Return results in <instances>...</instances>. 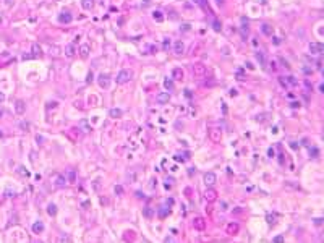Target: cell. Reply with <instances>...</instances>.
I'll use <instances>...</instances> for the list:
<instances>
[{"label": "cell", "mask_w": 324, "mask_h": 243, "mask_svg": "<svg viewBox=\"0 0 324 243\" xmlns=\"http://www.w3.org/2000/svg\"><path fill=\"white\" fill-rule=\"evenodd\" d=\"M279 83L284 86V88H287V86H289V83H287V79H285L284 76H279Z\"/></svg>", "instance_id": "obj_35"}, {"label": "cell", "mask_w": 324, "mask_h": 243, "mask_svg": "<svg viewBox=\"0 0 324 243\" xmlns=\"http://www.w3.org/2000/svg\"><path fill=\"white\" fill-rule=\"evenodd\" d=\"M193 227L196 228V230H204L206 228V220L203 217H196L193 220Z\"/></svg>", "instance_id": "obj_9"}, {"label": "cell", "mask_w": 324, "mask_h": 243, "mask_svg": "<svg viewBox=\"0 0 324 243\" xmlns=\"http://www.w3.org/2000/svg\"><path fill=\"white\" fill-rule=\"evenodd\" d=\"M204 198H206V201H209V203H212V201H216L217 199V191H216L214 188H208L206 190V193H204Z\"/></svg>", "instance_id": "obj_5"}, {"label": "cell", "mask_w": 324, "mask_h": 243, "mask_svg": "<svg viewBox=\"0 0 324 243\" xmlns=\"http://www.w3.org/2000/svg\"><path fill=\"white\" fill-rule=\"evenodd\" d=\"M164 86H165V89L172 91V89H174V81H172L170 78H165L164 79Z\"/></svg>", "instance_id": "obj_27"}, {"label": "cell", "mask_w": 324, "mask_h": 243, "mask_svg": "<svg viewBox=\"0 0 324 243\" xmlns=\"http://www.w3.org/2000/svg\"><path fill=\"white\" fill-rule=\"evenodd\" d=\"M7 5H11V0H7Z\"/></svg>", "instance_id": "obj_54"}, {"label": "cell", "mask_w": 324, "mask_h": 243, "mask_svg": "<svg viewBox=\"0 0 324 243\" xmlns=\"http://www.w3.org/2000/svg\"><path fill=\"white\" fill-rule=\"evenodd\" d=\"M47 214H49V216H55V214H57V206H55L54 203H50L49 206H47Z\"/></svg>", "instance_id": "obj_25"}, {"label": "cell", "mask_w": 324, "mask_h": 243, "mask_svg": "<svg viewBox=\"0 0 324 243\" xmlns=\"http://www.w3.org/2000/svg\"><path fill=\"white\" fill-rule=\"evenodd\" d=\"M54 185L57 186V188H63L65 185H67V177H65V175H57Z\"/></svg>", "instance_id": "obj_11"}, {"label": "cell", "mask_w": 324, "mask_h": 243, "mask_svg": "<svg viewBox=\"0 0 324 243\" xmlns=\"http://www.w3.org/2000/svg\"><path fill=\"white\" fill-rule=\"evenodd\" d=\"M157 212H159L160 217H165V216H169V214H170V209L162 206V208H159V211H157Z\"/></svg>", "instance_id": "obj_29"}, {"label": "cell", "mask_w": 324, "mask_h": 243, "mask_svg": "<svg viewBox=\"0 0 324 243\" xmlns=\"http://www.w3.org/2000/svg\"><path fill=\"white\" fill-rule=\"evenodd\" d=\"M216 182H217L216 174H212V172H206V174H204V183H206V186H214Z\"/></svg>", "instance_id": "obj_3"}, {"label": "cell", "mask_w": 324, "mask_h": 243, "mask_svg": "<svg viewBox=\"0 0 324 243\" xmlns=\"http://www.w3.org/2000/svg\"><path fill=\"white\" fill-rule=\"evenodd\" d=\"M71 20H73V16H71V13H68V11H63V13H60L59 15V21L60 23H71Z\"/></svg>", "instance_id": "obj_12"}, {"label": "cell", "mask_w": 324, "mask_h": 243, "mask_svg": "<svg viewBox=\"0 0 324 243\" xmlns=\"http://www.w3.org/2000/svg\"><path fill=\"white\" fill-rule=\"evenodd\" d=\"M209 138H211V141H212V143H219L220 138H222V133H220V130H217V128H211V131H209Z\"/></svg>", "instance_id": "obj_4"}, {"label": "cell", "mask_w": 324, "mask_h": 243, "mask_svg": "<svg viewBox=\"0 0 324 243\" xmlns=\"http://www.w3.org/2000/svg\"><path fill=\"white\" fill-rule=\"evenodd\" d=\"M174 52L177 55H182L185 52V44L182 42V41H177V42L174 44Z\"/></svg>", "instance_id": "obj_13"}, {"label": "cell", "mask_w": 324, "mask_h": 243, "mask_svg": "<svg viewBox=\"0 0 324 243\" xmlns=\"http://www.w3.org/2000/svg\"><path fill=\"white\" fill-rule=\"evenodd\" d=\"M80 55L83 57V59H88V55H89V45H81L80 47Z\"/></svg>", "instance_id": "obj_20"}, {"label": "cell", "mask_w": 324, "mask_h": 243, "mask_svg": "<svg viewBox=\"0 0 324 243\" xmlns=\"http://www.w3.org/2000/svg\"><path fill=\"white\" fill-rule=\"evenodd\" d=\"M15 112L18 115H23L26 112V104L23 102V101H16L15 102Z\"/></svg>", "instance_id": "obj_10"}, {"label": "cell", "mask_w": 324, "mask_h": 243, "mask_svg": "<svg viewBox=\"0 0 324 243\" xmlns=\"http://www.w3.org/2000/svg\"><path fill=\"white\" fill-rule=\"evenodd\" d=\"M185 94L188 96V97H191V93H190V89H185Z\"/></svg>", "instance_id": "obj_52"}, {"label": "cell", "mask_w": 324, "mask_h": 243, "mask_svg": "<svg viewBox=\"0 0 324 243\" xmlns=\"http://www.w3.org/2000/svg\"><path fill=\"white\" fill-rule=\"evenodd\" d=\"M314 224H316V225H321V224H323V219H321V217L314 219Z\"/></svg>", "instance_id": "obj_44"}, {"label": "cell", "mask_w": 324, "mask_h": 243, "mask_svg": "<svg viewBox=\"0 0 324 243\" xmlns=\"http://www.w3.org/2000/svg\"><path fill=\"white\" fill-rule=\"evenodd\" d=\"M68 178H70V183H75V172H73V170L68 174Z\"/></svg>", "instance_id": "obj_38"}, {"label": "cell", "mask_w": 324, "mask_h": 243, "mask_svg": "<svg viewBox=\"0 0 324 243\" xmlns=\"http://www.w3.org/2000/svg\"><path fill=\"white\" fill-rule=\"evenodd\" d=\"M65 55L67 57H75V47H73V44H68L67 47H65Z\"/></svg>", "instance_id": "obj_19"}, {"label": "cell", "mask_w": 324, "mask_h": 243, "mask_svg": "<svg viewBox=\"0 0 324 243\" xmlns=\"http://www.w3.org/2000/svg\"><path fill=\"white\" fill-rule=\"evenodd\" d=\"M143 216H144L146 219H152L156 216V212H154V209L152 208H144L143 209Z\"/></svg>", "instance_id": "obj_18"}, {"label": "cell", "mask_w": 324, "mask_h": 243, "mask_svg": "<svg viewBox=\"0 0 324 243\" xmlns=\"http://www.w3.org/2000/svg\"><path fill=\"white\" fill-rule=\"evenodd\" d=\"M156 101H157V104L164 105V104H167V102L170 101V94L169 93H159V94L156 96Z\"/></svg>", "instance_id": "obj_6"}, {"label": "cell", "mask_w": 324, "mask_h": 243, "mask_svg": "<svg viewBox=\"0 0 324 243\" xmlns=\"http://www.w3.org/2000/svg\"><path fill=\"white\" fill-rule=\"evenodd\" d=\"M122 109H110V112H109V115L112 117V119H117V117H122Z\"/></svg>", "instance_id": "obj_24"}, {"label": "cell", "mask_w": 324, "mask_h": 243, "mask_svg": "<svg viewBox=\"0 0 324 243\" xmlns=\"http://www.w3.org/2000/svg\"><path fill=\"white\" fill-rule=\"evenodd\" d=\"M267 224H271V225L275 224V216L274 214H269V216H267Z\"/></svg>", "instance_id": "obj_34"}, {"label": "cell", "mask_w": 324, "mask_h": 243, "mask_svg": "<svg viewBox=\"0 0 324 243\" xmlns=\"http://www.w3.org/2000/svg\"><path fill=\"white\" fill-rule=\"evenodd\" d=\"M169 45H170V41H169V39H165V41H164V49H169Z\"/></svg>", "instance_id": "obj_46"}, {"label": "cell", "mask_w": 324, "mask_h": 243, "mask_svg": "<svg viewBox=\"0 0 324 243\" xmlns=\"http://www.w3.org/2000/svg\"><path fill=\"white\" fill-rule=\"evenodd\" d=\"M290 107H292V109H297V107H300V102L293 101V102H290Z\"/></svg>", "instance_id": "obj_41"}, {"label": "cell", "mask_w": 324, "mask_h": 243, "mask_svg": "<svg viewBox=\"0 0 324 243\" xmlns=\"http://www.w3.org/2000/svg\"><path fill=\"white\" fill-rule=\"evenodd\" d=\"M2 21H3V20H2V16H0V25H2Z\"/></svg>", "instance_id": "obj_58"}, {"label": "cell", "mask_w": 324, "mask_h": 243, "mask_svg": "<svg viewBox=\"0 0 324 243\" xmlns=\"http://www.w3.org/2000/svg\"><path fill=\"white\" fill-rule=\"evenodd\" d=\"M172 78L174 79H183V70L182 68H174V71H172Z\"/></svg>", "instance_id": "obj_17"}, {"label": "cell", "mask_w": 324, "mask_h": 243, "mask_svg": "<svg viewBox=\"0 0 324 243\" xmlns=\"http://www.w3.org/2000/svg\"><path fill=\"white\" fill-rule=\"evenodd\" d=\"M261 31H263V34H266V36H272V26L271 25H263L261 26Z\"/></svg>", "instance_id": "obj_21"}, {"label": "cell", "mask_w": 324, "mask_h": 243, "mask_svg": "<svg viewBox=\"0 0 324 243\" xmlns=\"http://www.w3.org/2000/svg\"><path fill=\"white\" fill-rule=\"evenodd\" d=\"M2 115H3V110L0 109V119H2Z\"/></svg>", "instance_id": "obj_56"}, {"label": "cell", "mask_w": 324, "mask_h": 243, "mask_svg": "<svg viewBox=\"0 0 324 243\" xmlns=\"http://www.w3.org/2000/svg\"><path fill=\"white\" fill-rule=\"evenodd\" d=\"M280 62L284 63V67H285V68H289V67H290V65H289V62H287L285 59H280Z\"/></svg>", "instance_id": "obj_43"}, {"label": "cell", "mask_w": 324, "mask_h": 243, "mask_svg": "<svg viewBox=\"0 0 324 243\" xmlns=\"http://www.w3.org/2000/svg\"><path fill=\"white\" fill-rule=\"evenodd\" d=\"M131 76H133V73H131L130 70H122V71L117 75V83H118V85H125V83H128L130 79H131Z\"/></svg>", "instance_id": "obj_1"}, {"label": "cell", "mask_w": 324, "mask_h": 243, "mask_svg": "<svg viewBox=\"0 0 324 243\" xmlns=\"http://www.w3.org/2000/svg\"><path fill=\"white\" fill-rule=\"evenodd\" d=\"M33 232H34V233H41V232H44V224L41 222V220L34 222V224H33Z\"/></svg>", "instance_id": "obj_16"}, {"label": "cell", "mask_w": 324, "mask_h": 243, "mask_svg": "<svg viewBox=\"0 0 324 243\" xmlns=\"http://www.w3.org/2000/svg\"><path fill=\"white\" fill-rule=\"evenodd\" d=\"M290 148L292 149H298V144L295 143V141H292V143H290Z\"/></svg>", "instance_id": "obj_45"}, {"label": "cell", "mask_w": 324, "mask_h": 243, "mask_svg": "<svg viewBox=\"0 0 324 243\" xmlns=\"http://www.w3.org/2000/svg\"><path fill=\"white\" fill-rule=\"evenodd\" d=\"M80 125H81V126H83V128H84V130H83V131H84V133H88V131H89V126H88V122H86V120H81V122H80Z\"/></svg>", "instance_id": "obj_32"}, {"label": "cell", "mask_w": 324, "mask_h": 243, "mask_svg": "<svg viewBox=\"0 0 324 243\" xmlns=\"http://www.w3.org/2000/svg\"><path fill=\"white\" fill-rule=\"evenodd\" d=\"M212 28H214V31H220L222 29V25H220L219 20H214L212 21Z\"/></svg>", "instance_id": "obj_31"}, {"label": "cell", "mask_w": 324, "mask_h": 243, "mask_svg": "<svg viewBox=\"0 0 324 243\" xmlns=\"http://www.w3.org/2000/svg\"><path fill=\"white\" fill-rule=\"evenodd\" d=\"M256 60L259 62V65H261V67H264V65H266V57H264V54H263V52H256Z\"/></svg>", "instance_id": "obj_23"}, {"label": "cell", "mask_w": 324, "mask_h": 243, "mask_svg": "<svg viewBox=\"0 0 324 243\" xmlns=\"http://www.w3.org/2000/svg\"><path fill=\"white\" fill-rule=\"evenodd\" d=\"M152 18H154L156 21H162V20H164V15H162V11L157 10V11H154V13H152Z\"/></svg>", "instance_id": "obj_30"}, {"label": "cell", "mask_w": 324, "mask_h": 243, "mask_svg": "<svg viewBox=\"0 0 324 243\" xmlns=\"http://www.w3.org/2000/svg\"><path fill=\"white\" fill-rule=\"evenodd\" d=\"M308 151H309V156L313 159H316V157H319V149L318 148H314V146H311V148H308Z\"/></svg>", "instance_id": "obj_26"}, {"label": "cell", "mask_w": 324, "mask_h": 243, "mask_svg": "<svg viewBox=\"0 0 324 243\" xmlns=\"http://www.w3.org/2000/svg\"><path fill=\"white\" fill-rule=\"evenodd\" d=\"M272 42H274L275 45H279L280 42H282V41H280V37H272Z\"/></svg>", "instance_id": "obj_42"}, {"label": "cell", "mask_w": 324, "mask_h": 243, "mask_svg": "<svg viewBox=\"0 0 324 243\" xmlns=\"http://www.w3.org/2000/svg\"><path fill=\"white\" fill-rule=\"evenodd\" d=\"M165 203L169 204V206H174V199H172V198H169L167 201H165Z\"/></svg>", "instance_id": "obj_48"}, {"label": "cell", "mask_w": 324, "mask_h": 243, "mask_svg": "<svg viewBox=\"0 0 324 243\" xmlns=\"http://www.w3.org/2000/svg\"><path fill=\"white\" fill-rule=\"evenodd\" d=\"M81 5H83L84 10H91V8L94 7V2H92V0H81Z\"/></svg>", "instance_id": "obj_22"}, {"label": "cell", "mask_w": 324, "mask_h": 243, "mask_svg": "<svg viewBox=\"0 0 324 243\" xmlns=\"http://www.w3.org/2000/svg\"><path fill=\"white\" fill-rule=\"evenodd\" d=\"M92 79H94V78H92V73H89V75H88V79H86V81H88V83H91Z\"/></svg>", "instance_id": "obj_49"}, {"label": "cell", "mask_w": 324, "mask_h": 243, "mask_svg": "<svg viewBox=\"0 0 324 243\" xmlns=\"http://www.w3.org/2000/svg\"><path fill=\"white\" fill-rule=\"evenodd\" d=\"M31 52H33V54H31V55H33V59H34V57H41L42 49H41L39 44H36V42H34V44H33V47H31Z\"/></svg>", "instance_id": "obj_14"}, {"label": "cell", "mask_w": 324, "mask_h": 243, "mask_svg": "<svg viewBox=\"0 0 324 243\" xmlns=\"http://www.w3.org/2000/svg\"><path fill=\"white\" fill-rule=\"evenodd\" d=\"M3 101H5V94H2V93H0V102H3Z\"/></svg>", "instance_id": "obj_51"}, {"label": "cell", "mask_w": 324, "mask_h": 243, "mask_svg": "<svg viewBox=\"0 0 324 243\" xmlns=\"http://www.w3.org/2000/svg\"><path fill=\"white\" fill-rule=\"evenodd\" d=\"M272 242H284V237H282V235H277V237L272 238Z\"/></svg>", "instance_id": "obj_40"}, {"label": "cell", "mask_w": 324, "mask_h": 243, "mask_svg": "<svg viewBox=\"0 0 324 243\" xmlns=\"http://www.w3.org/2000/svg\"><path fill=\"white\" fill-rule=\"evenodd\" d=\"M267 154H269V157H274V149L271 148L269 151H267Z\"/></svg>", "instance_id": "obj_47"}, {"label": "cell", "mask_w": 324, "mask_h": 243, "mask_svg": "<svg viewBox=\"0 0 324 243\" xmlns=\"http://www.w3.org/2000/svg\"><path fill=\"white\" fill-rule=\"evenodd\" d=\"M97 83H99V86H100V88L107 89V88L110 86V76H109V75L100 73V75H99V78H97Z\"/></svg>", "instance_id": "obj_2"}, {"label": "cell", "mask_w": 324, "mask_h": 243, "mask_svg": "<svg viewBox=\"0 0 324 243\" xmlns=\"http://www.w3.org/2000/svg\"><path fill=\"white\" fill-rule=\"evenodd\" d=\"M217 3H219V5L220 3H224V0H217Z\"/></svg>", "instance_id": "obj_55"}, {"label": "cell", "mask_w": 324, "mask_h": 243, "mask_svg": "<svg viewBox=\"0 0 324 243\" xmlns=\"http://www.w3.org/2000/svg\"><path fill=\"white\" fill-rule=\"evenodd\" d=\"M323 50H324V45L319 44V42H311L309 44V52L311 54H323Z\"/></svg>", "instance_id": "obj_7"}, {"label": "cell", "mask_w": 324, "mask_h": 243, "mask_svg": "<svg viewBox=\"0 0 324 243\" xmlns=\"http://www.w3.org/2000/svg\"><path fill=\"white\" fill-rule=\"evenodd\" d=\"M136 196H138V198H144V194L141 193V191H136Z\"/></svg>", "instance_id": "obj_50"}, {"label": "cell", "mask_w": 324, "mask_h": 243, "mask_svg": "<svg viewBox=\"0 0 324 243\" xmlns=\"http://www.w3.org/2000/svg\"><path fill=\"white\" fill-rule=\"evenodd\" d=\"M287 83H290L292 86H297V85H298V81H297L293 76H289V78H287Z\"/></svg>", "instance_id": "obj_33"}, {"label": "cell", "mask_w": 324, "mask_h": 243, "mask_svg": "<svg viewBox=\"0 0 324 243\" xmlns=\"http://www.w3.org/2000/svg\"><path fill=\"white\" fill-rule=\"evenodd\" d=\"M220 206H222L220 209H227V203H220Z\"/></svg>", "instance_id": "obj_53"}, {"label": "cell", "mask_w": 324, "mask_h": 243, "mask_svg": "<svg viewBox=\"0 0 324 243\" xmlns=\"http://www.w3.org/2000/svg\"><path fill=\"white\" fill-rule=\"evenodd\" d=\"M2 136H3V133H2V131H0V138H2Z\"/></svg>", "instance_id": "obj_57"}, {"label": "cell", "mask_w": 324, "mask_h": 243, "mask_svg": "<svg viewBox=\"0 0 324 243\" xmlns=\"http://www.w3.org/2000/svg\"><path fill=\"white\" fill-rule=\"evenodd\" d=\"M193 73H194V75H204V73H206L204 65H203V63H196V65L193 67Z\"/></svg>", "instance_id": "obj_15"}, {"label": "cell", "mask_w": 324, "mask_h": 243, "mask_svg": "<svg viewBox=\"0 0 324 243\" xmlns=\"http://www.w3.org/2000/svg\"><path fill=\"white\" fill-rule=\"evenodd\" d=\"M115 193H117V194H123V188H122V186H120V185H115Z\"/></svg>", "instance_id": "obj_36"}, {"label": "cell", "mask_w": 324, "mask_h": 243, "mask_svg": "<svg viewBox=\"0 0 324 243\" xmlns=\"http://www.w3.org/2000/svg\"><path fill=\"white\" fill-rule=\"evenodd\" d=\"M240 230V225L237 222H230L229 225H227V228H225V232L229 233V235H237Z\"/></svg>", "instance_id": "obj_8"}, {"label": "cell", "mask_w": 324, "mask_h": 243, "mask_svg": "<svg viewBox=\"0 0 324 243\" xmlns=\"http://www.w3.org/2000/svg\"><path fill=\"white\" fill-rule=\"evenodd\" d=\"M16 172L21 175V177H29V172L26 170V167H23V165H20L18 169H16Z\"/></svg>", "instance_id": "obj_28"}, {"label": "cell", "mask_w": 324, "mask_h": 243, "mask_svg": "<svg viewBox=\"0 0 324 243\" xmlns=\"http://www.w3.org/2000/svg\"><path fill=\"white\" fill-rule=\"evenodd\" d=\"M174 159H175V160H177V162H183V160H185V157H182L180 154H177V156H174Z\"/></svg>", "instance_id": "obj_39"}, {"label": "cell", "mask_w": 324, "mask_h": 243, "mask_svg": "<svg viewBox=\"0 0 324 243\" xmlns=\"http://www.w3.org/2000/svg\"><path fill=\"white\" fill-rule=\"evenodd\" d=\"M20 126H21L23 130H25V131H28V128H29V123H28V122H21V123H20Z\"/></svg>", "instance_id": "obj_37"}]
</instances>
